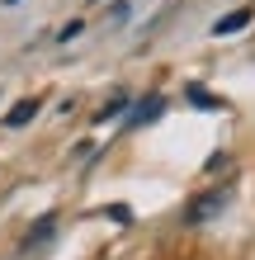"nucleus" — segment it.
Wrapping results in <instances>:
<instances>
[{
	"label": "nucleus",
	"mask_w": 255,
	"mask_h": 260,
	"mask_svg": "<svg viewBox=\"0 0 255 260\" xmlns=\"http://www.w3.org/2000/svg\"><path fill=\"white\" fill-rule=\"evenodd\" d=\"M189 100H194V104H203V109H213V104H217L213 95H203V85H189Z\"/></svg>",
	"instance_id": "6"
},
{
	"label": "nucleus",
	"mask_w": 255,
	"mask_h": 260,
	"mask_svg": "<svg viewBox=\"0 0 255 260\" xmlns=\"http://www.w3.org/2000/svg\"><path fill=\"white\" fill-rule=\"evenodd\" d=\"M10 5H14V0H10Z\"/></svg>",
	"instance_id": "7"
},
{
	"label": "nucleus",
	"mask_w": 255,
	"mask_h": 260,
	"mask_svg": "<svg viewBox=\"0 0 255 260\" xmlns=\"http://www.w3.org/2000/svg\"><path fill=\"white\" fill-rule=\"evenodd\" d=\"M222 208H227V199H222V194H203L185 218H189V222H203V218H213V213H222Z\"/></svg>",
	"instance_id": "1"
},
{
	"label": "nucleus",
	"mask_w": 255,
	"mask_h": 260,
	"mask_svg": "<svg viewBox=\"0 0 255 260\" xmlns=\"http://www.w3.org/2000/svg\"><path fill=\"white\" fill-rule=\"evenodd\" d=\"M156 114H161V100H142L137 109H132V114L123 118V128H142L147 118H156Z\"/></svg>",
	"instance_id": "3"
},
{
	"label": "nucleus",
	"mask_w": 255,
	"mask_h": 260,
	"mask_svg": "<svg viewBox=\"0 0 255 260\" xmlns=\"http://www.w3.org/2000/svg\"><path fill=\"white\" fill-rule=\"evenodd\" d=\"M246 24H250V10H232L227 19H217V24H213V34L222 38V34H236V28H246Z\"/></svg>",
	"instance_id": "4"
},
{
	"label": "nucleus",
	"mask_w": 255,
	"mask_h": 260,
	"mask_svg": "<svg viewBox=\"0 0 255 260\" xmlns=\"http://www.w3.org/2000/svg\"><path fill=\"white\" fill-rule=\"evenodd\" d=\"M52 227H57V218H38V227H28V246L48 241V237H52Z\"/></svg>",
	"instance_id": "5"
},
{
	"label": "nucleus",
	"mask_w": 255,
	"mask_h": 260,
	"mask_svg": "<svg viewBox=\"0 0 255 260\" xmlns=\"http://www.w3.org/2000/svg\"><path fill=\"white\" fill-rule=\"evenodd\" d=\"M33 114H38V100H19V104H14V109L5 114V128H24Z\"/></svg>",
	"instance_id": "2"
}]
</instances>
